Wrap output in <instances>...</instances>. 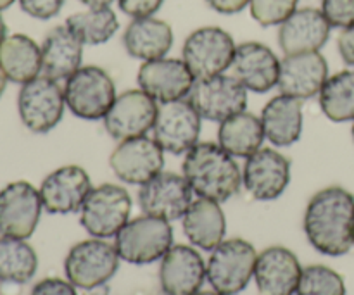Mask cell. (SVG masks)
Segmentation results:
<instances>
[{
	"instance_id": "f1b7e54d",
	"label": "cell",
	"mask_w": 354,
	"mask_h": 295,
	"mask_svg": "<svg viewBox=\"0 0 354 295\" xmlns=\"http://www.w3.org/2000/svg\"><path fill=\"white\" fill-rule=\"evenodd\" d=\"M265 140L261 117L248 111L221 121L218 128V145L232 158L248 159L263 147Z\"/></svg>"
},
{
	"instance_id": "f6af8a7d",
	"label": "cell",
	"mask_w": 354,
	"mask_h": 295,
	"mask_svg": "<svg viewBox=\"0 0 354 295\" xmlns=\"http://www.w3.org/2000/svg\"><path fill=\"white\" fill-rule=\"evenodd\" d=\"M196 295H220V294L214 292V290H207V292H197Z\"/></svg>"
},
{
	"instance_id": "d590c367",
	"label": "cell",
	"mask_w": 354,
	"mask_h": 295,
	"mask_svg": "<svg viewBox=\"0 0 354 295\" xmlns=\"http://www.w3.org/2000/svg\"><path fill=\"white\" fill-rule=\"evenodd\" d=\"M17 2L23 12L41 21L55 17L64 6V0H17Z\"/></svg>"
},
{
	"instance_id": "603a6c76",
	"label": "cell",
	"mask_w": 354,
	"mask_h": 295,
	"mask_svg": "<svg viewBox=\"0 0 354 295\" xmlns=\"http://www.w3.org/2000/svg\"><path fill=\"white\" fill-rule=\"evenodd\" d=\"M301 273L303 268L296 254L286 247L273 245L258 254L254 282L259 295H294Z\"/></svg>"
},
{
	"instance_id": "8fae6325",
	"label": "cell",
	"mask_w": 354,
	"mask_h": 295,
	"mask_svg": "<svg viewBox=\"0 0 354 295\" xmlns=\"http://www.w3.org/2000/svg\"><path fill=\"white\" fill-rule=\"evenodd\" d=\"M201 123L203 117L189 99L165 102L158 111L152 138L165 152L175 155L187 154L194 145L199 144Z\"/></svg>"
},
{
	"instance_id": "d6986e66",
	"label": "cell",
	"mask_w": 354,
	"mask_h": 295,
	"mask_svg": "<svg viewBox=\"0 0 354 295\" xmlns=\"http://www.w3.org/2000/svg\"><path fill=\"white\" fill-rule=\"evenodd\" d=\"M327 59L320 52L283 55L280 59V75L277 88L282 95L308 100L320 95L328 79Z\"/></svg>"
},
{
	"instance_id": "cb8c5ba5",
	"label": "cell",
	"mask_w": 354,
	"mask_h": 295,
	"mask_svg": "<svg viewBox=\"0 0 354 295\" xmlns=\"http://www.w3.org/2000/svg\"><path fill=\"white\" fill-rule=\"evenodd\" d=\"M83 41L66 24L52 28L44 38L41 48V73L61 82L82 68Z\"/></svg>"
},
{
	"instance_id": "2e32d148",
	"label": "cell",
	"mask_w": 354,
	"mask_h": 295,
	"mask_svg": "<svg viewBox=\"0 0 354 295\" xmlns=\"http://www.w3.org/2000/svg\"><path fill=\"white\" fill-rule=\"evenodd\" d=\"M290 183V161L275 149H259L245 159L242 185L256 200H275Z\"/></svg>"
},
{
	"instance_id": "30bf717a",
	"label": "cell",
	"mask_w": 354,
	"mask_h": 295,
	"mask_svg": "<svg viewBox=\"0 0 354 295\" xmlns=\"http://www.w3.org/2000/svg\"><path fill=\"white\" fill-rule=\"evenodd\" d=\"M187 99L203 120L221 123L245 111L248 90L234 76L223 73L207 78H196Z\"/></svg>"
},
{
	"instance_id": "44dd1931",
	"label": "cell",
	"mask_w": 354,
	"mask_h": 295,
	"mask_svg": "<svg viewBox=\"0 0 354 295\" xmlns=\"http://www.w3.org/2000/svg\"><path fill=\"white\" fill-rule=\"evenodd\" d=\"M330 30L322 9H296L279 26V47L283 55L320 52L330 38Z\"/></svg>"
},
{
	"instance_id": "bcb514c9",
	"label": "cell",
	"mask_w": 354,
	"mask_h": 295,
	"mask_svg": "<svg viewBox=\"0 0 354 295\" xmlns=\"http://www.w3.org/2000/svg\"><path fill=\"white\" fill-rule=\"evenodd\" d=\"M351 135H353V140H354V121H353V128H351Z\"/></svg>"
},
{
	"instance_id": "ac0fdd59",
	"label": "cell",
	"mask_w": 354,
	"mask_h": 295,
	"mask_svg": "<svg viewBox=\"0 0 354 295\" xmlns=\"http://www.w3.org/2000/svg\"><path fill=\"white\" fill-rule=\"evenodd\" d=\"M228 71L248 92L266 93L279 83L280 59L261 41H244L237 45Z\"/></svg>"
},
{
	"instance_id": "b9f144b4",
	"label": "cell",
	"mask_w": 354,
	"mask_h": 295,
	"mask_svg": "<svg viewBox=\"0 0 354 295\" xmlns=\"http://www.w3.org/2000/svg\"><path fill=\"white\" fill-rule=\"evenodd\" d=\"M7 38V24L6 21L2 19V16H0V45H2V41Z\"/></svg>"
},
{
	"instance_id": "52a82bcc",
	"label": "cell",
	"mask_w": 354,
	"mask_h": 295,
	"mask_svg": "<svg viewBox=\"0 0 354 295\" xmlns=\"http://www.w3.org/2000/svg\"><path fill=\"white\" fill-rule=\"evenodd\" d=\"M120 268L116 247L104 238H90L78 242L69 249L64 259V273L68 282L76 289L95 290L106 285Z\"/></svg>"
},
{
	"instance_id": "484cf974",
	"label": "cell",
	"mask_w": 354,
	"mask_h": 295,
	"mask_svg": "<svg viewBox=\"0 0 354 295\" xmlns=\"http://www.w3.org/2000/svg\"><path fill=\"white\" fill-rule=\"evenodd\" d=\"M261 123L266 140L275 147L294 145L303 135V100L277 95L266 102L261 111Z\"/></svg>"
},
{
	"instance_id": "e0dca14e",
	"label": "cell",
	"mask_w": 354,
	"mask_h": 295,
	"mask_svg": "<svg viewBox=\"0 0 354 295\" xmlns=\"http://www.w3.org/2000/svg\"><path fill=\"white\" fill-rule=\"evenodd\" d=\"M196 76L183 59L161 57L142 62L137 73L138 88L158 102L187 99Z\"/></svg>"
},
{
	"instance_id": "7a4b0ae2",
	"label": "cell",
	"mask_w": 354,
	"mask_h": 295,
	"mask_svg": "<svg viewBox=\"0 0 354 295\" xmlns=\"http://www.w3.org/2000/svg\"><path fill=\"white\" fill-rule=\"evenodd\" d=\"M182 173L197 197L225 202L237 196L242 171L235 158L213 142H199L183 158Z\"/></svg>"
},
{
	"instance_id": "7dc6e473",
	"label": "cell",
	"mask_w": 354,
	"mask_h": 295,
	"mask_svg": "<svg viewBox=\"0 0 354 295\" xmlns=\"http://www.w3.org/2000/svg\"><path fill=\"white\" fill-rule=\"evenodd\" d=\"M353 245H354V227H353Z\"/></svg>"
},
{
	"instance_id": "74e56055",
	"label": "cell",
	"mask_w": 354,
	"mask_h": 295,
	"mask_svg": "<svg viewBox=\"0 0 354 295\" xmlns=\"http://www.w3.org/2000/svg\"><path fill=\"white\" fill-rule=\"evenodd\" d=\"M31 295H78L71 282L61 278H44L33 287Z\"/></svg>"
},
{
	"instance_id": "7402d4cb",
	"label": "cell",
	"mask_w": 354,
	"mask_h": 295,
	"mask_svg": "<svg viewBox=\"0 0 354 295\" xmlns=\"http://www.w3.org/2000/svg\"><path fill=\"white\" fill-rule=\"evenodd\" d=\"M206 280V265L196 249L173 245L159 266V283L165 295H196Z\"/></svg>"
},
{
	"instance_id": "d4e9b609",
	"label": "cell",
	"mask_w": 354,
	"mask_h": 295,
	"mask_svg": "<svg viewBox=\"0 0 354 295\" xmlns=\"http://www.w3.org/2000/svg\"><path fill=\"white\" fill-rule=\"evenodd\" d=\"M123 47L130 57L142 62L166 57L173 47V30L154 16L137 17L124 30Z\"/></svg>"
},
{
	"instance_id": "8992f818",
	"label": "cell",
	"mask_w": 354,
	"mask_h": 295,
	"mask_svg": "<svg viewBox=\"0 0 354 295\" xmlns=\"http://www.w3.org/2000/svg\"><path fill=\"white\" fill-rule=\"evenodd\" d=\"M131 197L123 187L102 183L90 190L80 209V225L93 238H113L130 221Z\"/></svg>"
},
{
	"instance_id": "5b68a950",
	"label": "cell",
	"mask_w": 354,
	"mask_h": 295,
	"mask_svg": "<svg viewBox=\"0 0 354 295\" xmlns=\"http://www.w3.org/2000/svg\"><path fill=\"white\" fill-rule=\"evenodd\" d=\"M116 97L113 78L99 66H82L66 79V107L80 120H104Z\"/></svg>"
},
{
	"instance_id": "7bdbcfd3",
	"label": "cell",
	"mask_w": 354,
	"mask_h": 295,
	"mask_svg": "<svg viewBox=\"0 0 354 295\" xmlns=\"http://www.w3.org/2000/svg\"><path fill=\"white\" fill-rule=\"evenodd\" d=\"M7 82H9V79L6 78V75H3V71H2V69H0V97H2V93L6 92Z\"/></svg>"
},
{
	"instance_id": "4316f807",
	"label": "cell",
	"mask_w": 354,
	"mask_h": 295,
	"mask_svg": "<svg viewBox=\"0 0 354 295\" xmlns=\"http://www.w3.org/2000/svg\"><path fill=\"white\" fill-rule=\"evenodd\" d=\"M182 220L183 234L187 235L190 244L203 251H214L227 234V220L220 202L214 200L199 197L190 204Z\"/></svg>"
},
{
	"instance_id": "d6a6232c",
	"label": "cell",
	"mask_w": 354,
	"mask_h": 295,
	"mask_svg": "<svg viewBox=\"0 0 354 295\" xmlns=\"http://www.w3.org/2000/svg\"><path fill=\"white\" fill-rule=\"evenodd\" d=\"M297 295H346L344 278L335 269L324 265H311L301 273Z\"/></svg>"
},
{
	"instance_id": "3957f363",
	"label": "cell",
	"mask_w": 354,
	"mask_h": 295,
	"mask_svg": "<svg viewBox=\"0 0 354 295\" xmlns=\"http://www.w3.org/2000/svg\"><path fill=\"white\" fill-rule=\"evenodd\" d=\"M114 247L124 263L144 266L165 258L173 247V228L169 221L154 216L130 220L114 237Z\"/></svg>"
},
{
	"instance_id": "e575fe53",
	"label": "cell",
	"mask_w": 354,
	"mask_h": 295,
	"mask_svg": "<svg viewBox=\"0 0 354 295\" xmlns=\"http://www.w3.org/2000/svg\"><path fill=\"white\" fill-rule=\"evenodd\" d=\"M322 12L332 28L346 30L354 24V0H322Z\"/></svg>"
},
{
	"instance_id": "ab89813d",
	"label": "cell",
	"mask_w": 354,
	"mask_h": 295,
	"mask_svg": "<svg viewBox=\"0 0 354 295\" xmlns=\"http://www.w3.org/2000/svg\"><path fill=\"white\" fill-rule=\"evenodd\" d=\"M249 2L251 0H206V3L211 9L220 14H227V16L242 12L249 6Z\"/></svg>"
},
{
	"instance_id": "4fadbf2b",
	"label": "cell",
	"mask_w": 354,
	"mask_h": 295,
	"mask_svg": "<svg viewBox=\"0 0 354 295\" xmlns=\"http://www.w3.org/2000/svg\"><path fill=\"white\" fill-rule=\"evenodd\" d=\"M44 204L40 190L28 182H12L0 190V235L26 240L35 234Z\"/></svg>"
},
{
	"instance_id": "83f0119b",
	"label": "cell",
	"mask_w": 354,
	"mask_h": 295,
	"mask_svg": "<svg viewBox=\"0 0 354 295\" xmlns=\"http://www.w3.org/2000/svg\"><path fill=\"white\" fill-rule=\"evenodd\" d=\"M0 69L12 83L31 82L41 73V48L23 33L7 35L0 45Z\"/></svg>"
},
{
	"instance_id": "5bb4252c",
	"label": "cell",
	"mask_w": 354,
	"mask_h": 295,
	"mask_svg": "<svg viewBox=\"0 0 354 295\" xmlns=\"http://www.w3.org/2000/svg\"><path fill=\"white\" fill-rule=\"evenodd\" d=\"M194 190L183 175L161 171L138 190V206L147 216L166 221L182 220L194 202Z\"/></svg>"
},
{
	"instance_id": "7c38bea8",
	"label": "cell",
	"mask_w": 354,
	"mask_h": 295,
	"mask_svg": "<svg viewBox=\"0 0 354 295\" xmlns=\"http://www.w3.org/2000/svg\"><path fill=\"white\" fill-rule=\"evenodd\" d=\"M158 111V100L144 90H127L116 97L109 113L104 116V128L118 142L145 137L154 128Z\"/></svg>"
},
{
	"instance_id": "ffe728a7",
	"label": "cell",
	"mask_w": 354,
	"mask_h": 295,
	"mask_svg": "<svg viewBox=\"0 0 354 295\" xmlns=\"http://www.w3.org/2000/svg\"><path fill=\"white\" fill-rule=\"evenodd\" d=\"M92 190L90 176L82 166L68 164L54 169L40 185L44 209L50 214H69L82 209Z\"/></svg>"
},
{
	"instance_id": "6da1fadb",
	"label": "cell",
	"mask_w": 354,
	"mask_h": 295,
	"mask_svg": "<svg viewBox=\"0 0 354 295\" xmlns=\"http://www.w3.org/2000/svg\"><path fill=\"white\" fill-rule=\"evenodd\" d=\"M303 227L308 242L320 254H348L353 247L354 196L344 187L322 189L308 202Z\"/></svg>"
},
{
	"instance_id": "1f68e13d",
	"label": "cell",
	"mask_w": 354,
	"mask_h": 295,
	"mask_svg": "<svg viewBox=\"0 0 354 295\" xmlns=\"http://www.w3.org/2000/svg\"><path fill=\"white\" fill-rule=\"evenodd\" d=\"M66 26L83 41V45H102L120 30V21L111 7L85 9L66 19Z\"/></svg>"
},
{
	"instance_id": "277c9868",
	"label": "cell",
	"mask_w": 354,
	"mask_h": 295,
	"mask_svg": "<svg viewBox=\"0 0 354 295\" xmlns=\"http://www.w3.org/2000/svg\"><path fill=\"white\" fill-rule=\"evenodd\" d=\"M258 252L244 238H228L211 251L206 280L220 295H239L254 278Z\"/></svg>"
},
{
	"instance_id": "4dcf8cb0",
	"label": "cell",
	"mask_w": 354,
	"mask_h": 295,
	"mask_svg": "<svg viewBox=\"0 0 354 295\" xmlns=\"http://www.w3.org/2000/svg\"><path fill=\"white\" fill-rule=\"evenodd\" d=\"M318 100L325 116L334 123L354 121V69L328 76Z\"/></svg>"
},
{
	"instance_id": "9a60e30c",
	"label": "cell",
	"mask_w": 354,
	"mask_h": 295,
	"mask_svg": "<svg viewBox=\"0 0 354 295\" xmlns=\"http://www.w3.org/2000/svg\"><path fill=\"white\" fill-rule=\"evenodd\" d=\"M109 166L123 183L144 185L165 171V151L154 138H130L116 145L109 158Z\"/></svg>"
},
{
	"instance_id": "ba28073f",
	"label": "cell",
	"mask_w": 354,
	"mask_h": 295,
	"mask_svg": "<svg viewBox=\"0 0 354 295\" xmlns=\"http://www.w3.org/2000/svg\"><path fill=\"white\" fill-rule=\"evenodd\" d=\"M64 86L59 82L40 75L21 85L17 95V113L21 123L33 133H48L64 116Z\"/></svg>"
},
{
	"instance_id": "836d02e7",
	"label": "cell",
	"mask_w": 354,
	"mask_h": 295,
	"mask_svg": "<svg viewBox=\"0 0 354 295\" xmlns=\"http://www.w3.org/2000/svg\"><path fill=\"white\" fill-rule=\"evenodd\" d=\"M297 3L299 0H251L249 10L261 26H280L297 9Z\"/></svg>"
},
{
	"instance_id": "f35d334b",
	"label": "cell",
	"mask_w": 354,
	"mask_h": 295,
	"mask_svg": "<svg viewBox=\"0 0 354 295\" xmlns=\"http://www.w3.org/2000/svg\"><path fill=\"white\" fill-rule=\"evenodd\" d=\"M337 50L342 61L354 68V24L341 31L337 38Z\"/></svg>"
},
{
	"instance_id": "60d3db41",
	"label": "cell",
	"mask_w": 354,
	"mask_h": 295,
	"mask_svg": "<svg viewBox=\"0 0 354 295\" xmlns=\"http://www.w3.org/2000/svg\"><path fill=\"white\" fill-rule=\"evenodd\" d=\"M86 9H100V7H111L114 0H78Z\"/></svg>"
},
{
	"instance_id": "f546056e",
	"label": "cell",
	"mask_w": 354,
	"mask_h": 295,
	"mask_svg": "<svg viewBox=\"0 0 354 295\" xmlns=\"http://www.w3.org/2000/svg\"><path fill=\"white\" fill-rule=\"evenodd\" d=\"M37 268V252L26 240L0 238V282L23 285L33 278Z\"/></svg>"
},
{
	"instance_id": "9c48e42d",
	"label": "cell",
	"mask_w": 354,
	"mask_h": 295,
	"mask_svg": "<svg viewBox=\"0 0 354 295\" xmlns=\"http://www.w3.org/2000/svg\"><path fill=\"white\" fill-rule=\"evenodd\" d=\"M237 44L228 31L220 26H203L187 37L182 59L196 78L223 75L234 61Z\"/></svg>"
},
{
	"instance_id": "8d00e7d4",
	"label": "cell",
	"mask_w": 354,
	"mask_h": 295,
	"mask_svg": "<svg viewBox=\"0 0 354 295\" xmlns=\"http://www.w3.org/2000/svg\"><path fill=\"white\" fill-rule=\"evenodd\" d=\"M118 7L131 19L137 17H151L162 7L165 0H116Z\"/></svg>"
},
{
	"instance_id": "ee69618b",
	"label": "cell",
	"mask_w": 354,
	"mask_h": 295,
	"mask_svg": "<svg viewBox=\"0 0 354 295\" xmlns=\"http://www.w3.org/2000/svg\"><path fill=\"white\" fill-rule=\"evenodd\" d=\"M14 2H16V0H0V10H6V9H9V7L12 6Z\"/></svg>"
}]
</instances>
